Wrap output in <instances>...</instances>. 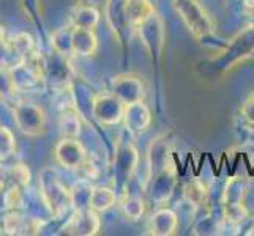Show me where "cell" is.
I'll list each match as a JSON object with an SVG mask.
<instances>
[{
	"label": "cell",
	"instance_id": "3957f363",
	"mask_svg": "<svg viewBox=\"0 0 254 236\" xmlns=\"http://www.w3.org/2000/svg\"><path fill=\"white\" fill-rule=\"evenodd\" d=\"M14 120L22 133L29 136L41 133L43 126H45V113H43V110L27 102H22L19 106H16Z\"/></svg>",
	"mask_w": 254,
	"mask_h": 236
},
{
	"label": "cell",
	"instance_id": "d6986e66",
	"mask_svg": "<svg viewBox=\"0 0 254 236\" xmlns=\"http://www.w3.org/2000/svg\"><path fill=\"white\" fill-rule=\"evenodd\" d=\"M5 45V41H3V30L0 29V47H2Z\"/></svg>",
	"mask_w": 254,
	"mask_h": 236
},
{
	"label": "cell",
	"instance_id": "7c38bea8",
	"mask_svg": "<svg viewBox=\"0 0 254 236\" xmlns=\"http://www.w3.org/2000/svg\"><path fill=\"white\" fill-rule=\"evenodd\" d=\"M183 195H185L187 202L192 206H200L205 202L207 197V190L204 188V185L200 181H190L188 185L183 189Z\"/></svg>",
	"mask_w": 254,
	"mask_h": 236
},
{
	"label": "cell",
	"instance_id": "ac0fdd59",
	"mask_svg": "<svg viewBox=\"0 0 254 236\" xmlns=\"http://www.w3.org/2000/svg\"><path fill=\"white\" fill-rule=\"evenodd\" d=\"M247 104H248V106H253V110H243V115L254 123V96H251V99L247 101Z\"/></svg>",
	"mask_w": 254,
	"mask_h": 236
},
{
	"label": "cell",
	"instance_id": "e0dca14e",
	"mask_svg": "<svg viewBox=\"0 0 254 236\" xmlns=\"http://www.w3.org/2000/svg\"><path fill=\"white\" fill-rule=\"evenodd\" d=\"M11 173H13V177H14L17 181H19L22 186H27V185H29V181H30V172H29L27 167H25V165H22V164L14 165L13 170H11Z\"/></svg>",
	"mask_w": 254,
	"mask_h": 236
},
{
	"label": "cell",
	"instance_id": "ba28073f",
	"mask_svg": "<svg viewBox=\"0 0 254 236\" xmlns=\"http://www.w3.org/2000/svg\"><path fill=\"white\" fill-rule=\"evenodd\" d=\"M124 11L127 22L133 27H141L144 22L155 16L153 5L148 0H127Z\"/></svg>",
	"mask_w": 254,
	"mask_h": 236
},
{
	"label": "cell",
	"instance_id": "6da1fadb",
	"mask_svg": "<svg viewBox=\"0 0 254 236\" xmlns=\"http://www.w3.org/2000/svg\"><path fill=\"white\" fill-rule=\"evenodd\" d=\"M41 189H43V197L51 213L54 216H62L68 211V208L74 203L71 192H69L60 180L51 172V178H46V173L43 172V180H41Z\"/></svg>",
	"mask_w": 254,
	"mask_h": 236
},
{
	"label": "cell",
	"instance_id": "5b68a950",
	"mask_svg": "<svg viewBox=\"0 0 254 236\" xmlns=\"http://www.w3.org/2000/svg\"><path fill=\"white\" fill-rule=\"evenodd\" d=\"M57 161L66 169H79L85 162L84 146L71 137H66L56 148Z\"/></svg>",
	"mask_w": 254,
	"mask_h": 236
},
{
	"label": "cell",
	"instance_id": "2e32d148",
	"mask_svg": "<svg viewBox=\"0 0 254 236\" xmlns=\"http://www.w3.org/2000/svg\"><path fill=\"white\" fill-rule=\"evenodd\" d=\"M14 150V139L6 128L0 126V157H6Z\"/></svg>",
	"mask_w": 254,
	"mask_h": 236
},
{
	"label": "cell",
	"instance_id": "7a4b0ae2",
	"mask_svg": "<svg viewBox=\"0 0 254 236\" xmlns=\"http://www.w3.org/2000/svg\"><path fill=\"white\" fill-rule=\"evenodd\" d=\"M175 8L194 35H205L212 32V24L196 0H175Z\"/></svg>",
	"mask_w": 254,
	"mask_h": 236
},
{
	"label": "cell",
	"instance_id": "8fae6325",
	"mask_svg": "<svg viewBox=\"0 0 254 236\" xmlns=\"http://www.w3.org/2000/svg\"><path fill=\"white\" fill-rule=\"evenodd\" d=\"M100 21V13L96 8L87 5L79 6L73 16V24L74 27H85V29H93Z\"/></svg>",
	"mask_w": 254,
	"mask_h": 236
},
{
	"label": "cell",
	"instance_id": "5bb4252c",
	"mask_svg": "<svg viewBox=\"0 0 254 236\" xmlns=\"http://www.w3.org/2000/svg\"><path fill=\"white\" fill-rule=\"evenodd\" d=\"M122 208H124L127 219L137 221L144 213V202H142V198H139V197H128L124 200Z\"/></svg>",
	"mask_w": 254,
	"mask_h": 236
},
{
	"label": "cell",
	"instance_id": "9a60e30c",
	"mask_svg": "<svg viewBox=\"0 0 254 236\" xmlns=\"http://www.w3.org/2000/svg\"><path fill=\"white\" fill-rule=\"evenodd\" d=\"M60 129H62L64 136L66 137H76L79 134V118L74 113H64L62 120H60Z\"/></svg>",
	"mask_w": 254,
	"mask_h": 236
},
{
	"label": "cell",
	"instance_id": "4fadbf2b",
	"mask_svg": "<svg viewBox=\"0 0 254 236\" xmlns=\"http://www.w3.org/2000/svg\"><path fill=\"white\" fill-rule=\"evenodd\" d=\"M16 92V82L10 69L0 65V99H8Z\"/></svg>",
	"mask_w": 254,
	"mask_h": 236
},
{
	"label": "cell",
	"instance_id": "9c48e42d",
	"mask_svg": "<svg viewBox=\"0 0 254 236\" xmlns=\"http://www.w3.org/2000/svg\"><path fill=\"white\" fill-rule=\"evenodd\" d=\"M179 219L172 209H158L150 219V233L158 236H168L177 230Z\"/></svg>",
	"mask_w": 254,
	"mask_h": 236
},
{
	"label": "cell",
	"instance_id": "30bf717a",
	"mask_svg": "<svg viewBox=\"0 0 254 236\" xmlns=\"http://www.w3.org/2000/svg\"><path fill=\"white\" fill-rule=\"evenodd\" d=\"M116 192L109 188H104V186H100V188H95L90 195H89V208L95 209L96 213L98 211H108L109 208H112L116 205Z\"/></svg>",
	"mask_w": 254,
	"mask_h": 236
},
{
	"label": "cell",
	"instance_id": "277c9868",
	"mask_svg": "<svg viewBox=\"0 0 254 236\" xmlns=\"http://www.w3.org/2000/svg\"><path fill=\"white\" fill-rule=\"evenodd\" d=\"M64 230L65 233H73V235H84V236L96 235L100 230V217L92 208L77 209L74 216L68 221Z\"/></svg>",
	"mask_w": 254,
	"mask_h": 236
},
{
	"label": "cell",
	"instance_id": "52a82bcc",
	"mask_svg": "<svg viewBox=\"0 0 254 236\" xmlns=\"http://www.w3.org/2000/svg\"><path fill=\"white\" fill-rule=\"evenodd\" d=\"M96 47H98V38H96L93 29H71V52L82 57H89L95 54Z\"/></svg>",
	"mask_w": 254,
	"mask_h": 236
},
{
	"label": "cell",
	"instance_id": "8992f818",
	"mask_svg": "<svg viewBox=\"0 0 254 236\" xmlns=\"http://www.w3.org/2000/svg\"><path fill=\"white\" fill-rule=\"evenodd\" d=\"M125 107L122 104V99L119 96H111V94H104L100 99H96L95 102V115L101 123L112 125L120 121V118L124 117Z\"/></svg>",
	"mask_w": 254,
	"mask_h": 236
}]
</instances>
